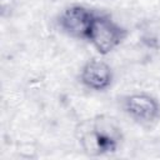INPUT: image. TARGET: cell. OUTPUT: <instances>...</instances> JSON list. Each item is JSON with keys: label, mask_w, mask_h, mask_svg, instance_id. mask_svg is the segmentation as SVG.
I'll return each instance as SVG.
<instances>
[{"label": "cell", "mask_w": 160, "mask_h": 160, "mask_svg": "<svg viewBox=\"0 0 160 160\" xmlns=\"http://www.w3.org/2000/svg\"><path fill=\"white\" fill-rule=\"evenodd\" d=\"M126 30L108 15H95L86 40L100 54L108 55L114 51L126 38Z\"/></svg>", "instance_id": "obj_1"}, {"label": "cell", "mask_w": 160, "mask_h": 160, "mask_svg": "<svg viewBox=\"0 0 160 160\" xmlns=\"http://www.w3.org/2000/svg\"><path fill=\"white\" fill-rule=\"evenodd\" d=\"M80 141L88 154L102 155L114 152L120 142V131L110 120L99 118L91 124L90 129L82 132Z\"/></svg>", "instance_id": "obj_2"}, {"label": "cell", "mask_w": 160, "mask_h": 160, "mask_svg": "<svg viewBox=\"0 0 160 160\" xmlns=\"http://www.w3.org/2000/svg\"><path fill=\"white\" fill-rule=\"evenodd\" d=\"M121 106L129 118L142 125L151 124L160 116V104L149 94L135 92L126 95L122 98Z\"/></svg>", "instance_id": "obj_3"}, {"label": "cell", "mask_w": 160, "mask_h": 160, "mask_svg": "<svg viewBox=\"0 0 160 160\" xmlns=\"http://www.w3.org/2000/svg\"><path fill=\"white\" fill-rule=\"evenodd\" d=\"M95 12L82 5H70L58 18V25L62 32L71 38L86 39Z\"/></svg>", "instance_id": "obj_4"}, {"label": "cell", "mask_w": 160, "mask_h": 160, "mask_svg": "<svg viewBox=\"0 0 160 160\" xmlns=\"http://www.w3.org/2000/svg\"><path fill=\"white\" fill-rule=\"evenodd\" d=\"M111 66L100 59H91L84 64L80 71L81 84L94 91H104L112 84Z\"/></svg>", "instance_id": "obj_5"}, {"label": "cell", "mask_w": 160, "mask_h": 160, "mask_svg": "<svg viewBox=\"0 0 160 160\" xmlns=\"http://www.w3.org/2000/svg\"><path fill=\"white\" fill-rule=\"evenodd\" d=\"M139 39L144 46L151 50H160V19H145L139 25Z\"/></svg>", "instance_id": "obj_6"}]
</instances>
